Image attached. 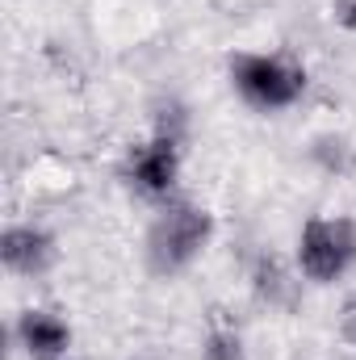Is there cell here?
Segmentation results:
<instances>
[{
    "label": "cell",
    "instance_id": "1",
    "mask_svg": "<svg viewBox=\"0 0 356 360\" xmlns=\"http://www.w3.org/2000/svg\"><path fill=\"white\" fill-rule=\"evenodd\" d=\"M210 235H214V218H210L205 205L168 201L155 214L151 231H147V264H151V272L172 276V272L189 269L205 252Z\"/></svg>",
    "mask_w": 356,
    "mask_h": 360
},
{
    "label": "cell",
    "instance_id": "2",
    "mask_svg": "<svg viewBox=\"0 0 356 360\" xmlns=\"http://www.w3.org/2000/svg\"><path fill=\"white\" fill-rule=\"evenodd\" d=\"M231 84L256 109H289L306 92V72L285 55H231Z\"/></svg>",
    "mask_w": 356,
    "mask_h": 360
},
{
    "label": "cell",
    "instance_id": "3",
    "mask_svg": "<svg viewBox=\"0 0 356 360\" xmlns=\"http://www.w3.org/2000/svg\"><path fill=\"white\" fill-rule=\"evenodd\" d=\"M298 264L314 285H331L356 264V222L352 218H310L298 235Z\"/></svg>",
    "mask_w": 356,
    "mask_h": 360
},
{
    "label": "cell",
    "instance_id": "4",
    "mask_svg": "<svg viewBox=\"0 0 356 360\" xmlns=\"http://www.w3.org/2000/svg\"><path fill=\"white\" fill-rule=\"evenodd\" d=\"M180 143L177 134L168 130H155L147 143H134L126 151V164H122V176L134 193L151 197V201H164L172 188H177L180 176Z\"/></svg>",
    "mask_w": 356,
    "mask_h": 360
},
{
    "label": "cell",
    "instance_id": "5",
    "mask_svg": "<svg viewBox=\"0 0 356 360\" xmlns=\"http://www.w3.org/2000/svg\"><path fill=\"white\" fill-rule=\"evenodd\" d=\"M0 260L17 276H42L55 269L59 248H55V235L42 226H8L0 239Z\"/></svg>",
    "mask_w": 356,
    "mask_h": 360
},
{
    "label": "cell",
    "instance_id": "6",
    "mask_svg": "<svg viewBox=\"0 0 356 360\" xmlns=\"http://www.w3.org/2000/svg\"><path fill=\"white\" fill-rule=\"evenodd\" d=\"M17 344L34 360H63L72 344V327L55 310H25L17 319Z\"/></svg>",
    "mask_w": 356,
    "mask_h": 360
},
{
    "label": "cell",
    "instance_id": "7",
    "mask_svg": "<svg viewBox=\"0 0 356 360\" xmlns=\"http://www.w3.org/2000/svg\"><path fill=\"white\" fill-rule=\"evenodd\" d=\"M252 289L272 310H293L298 306V281H293V272L285 269L281 256H260L252 264Z\"/></svg>",
    "mask_w": 356,
    "mask_h": 360
},
{
    "label": "cell",
    "instance_id": "8",
    "mask_svg": "<svg viewBox=\"0 0 356 360\" xmlns=\"http://www.w3.org/2000/svg\"><path fill=\"white\" fill-rule=\"evenodd\" d=\"M201 356L205 360H248L243 335L235 327H227V323H214L210 335H205V344H201Z\"/></svg>",
    "mask_w": 356,
    "mask_h": 360
},
{
    "label": "cell",
    "instance_id": "9",
    "mask_svg": "<svg viewBox=\"0 0 356 360\" xmlns=\"http://www.w3.org/2000/svg\"><path fill=\"white\" fill-rule=\"evenodd\" d=\"M331 17H336L340 30L356 34V0H331Z\"/></svg>",
    "mask_w": 356,
    "mask_h": 360
},
{
    "label": "cell",
    "instance_id": "10",
    "mask_svg": "<svg viewBox=\"0 0 356 360\" xmlns=\"http://www.w3.org/2000/svg\"><path fill=\"white\" fill-rule=\"evenodd\" d=\"M340 335L356 348V297H348V302H344V310H340Z\"/></svg>",
    "mask_w": 356,
    "mask_h": 360
}]
</instances>
